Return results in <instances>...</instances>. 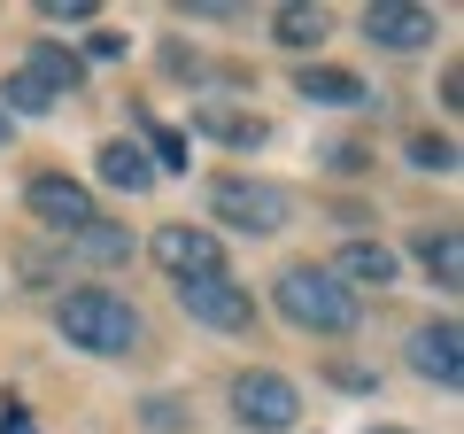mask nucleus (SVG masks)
I'll return each mask as SVG.
<instances>
[{
  "mask_svg": "<svg viewBox=\"0 0 464 434\" xmlns=\"http://www.w3.org/2000/svg\"><path fill=\"white\" fill-rule=\"evenodd\" d=\"M148 256H155L179 287L225 271V249H217V233H201V225H155V233H148Z\"/></svg>",
  "mask_w": 464,
  "mask_h": 434,
  "instance_id": "39448f33",
  "label": "nucleus"
},
{
  "mask_svg": "<svg viewBox=\"0 0 464 434\" xmlns=\"http://www.w3.org/2000/svg\"><path fill=\"white\" fill-rule=\"evenodd\" d=\"M24 78H39L54 101H63V94H78V85H85V63H78L70 47H54V39H39V47H32V63H24Z\"/></svg>",
  "mask_w": 464,
  "mask_h": 434,
  "instance_id": "ddd939ff",
  "label": "nucleus"
},
{
  "mask_svg": "<svg viewBox=\"0 0 464 434\" xmlns=\"http://www.w3.org/2000/svg\"><path fill=\"white\" fill-rule=\"evenodd\" d=\"M209 210L225 217V225H240V233H286L295 202H286L279 186H264V179H217L209 186Z\"/></svg>",
  "mask_w": 464,
  "mask_h": 434,
  "instance_id": "7ed1b4c3",
  "label": "nucleus"
},
{
  "mask_svg": "<svg viewBox=\"0 0 464 434\" xmlns=\"http://www.w3.org/2000/svg\"><path fill=\"white\" fill-rule=\"evenodd\" d=\"M333 280H341L356 302L380 295V287L395 280V249H380V241H348V249H341V271H333Z\"/></svg>",
  "mask_w": 464,
  "mask_h": 434,
  "instance_id": "9d476101",
  "label": "nucleus"
},
{
  "mask_svg": "<svg viewBox=\"0 0 464 434\" xmlns=\"http://www.w3.org/2000/svg\"><path fill=\"white\" fill-rule=\"evenodd\" d=\"M380 434H402V427H380Z\"/></svg>",
  "mask_w": 464,
  "mask_h": 434,
  "instance_id": "a878e982",
  "label": "nucleus"
},
{
  "mask_svg": "<svg viewBox=\"0 0 464 434\" xmlns=\"http://www.w3.org/2000/svg\"><path fill=\"white\" fill-rule=\"evenodd\" d=\"M201 133L225 140V148H264V117H232V109H209V117H201Z\"/></svg>",
  "mask_w": 464,
  "mask_h": 434,
  "instance_id": "dca6fc26",
  "label": "nucleus"
},
{
  "mask_svg": "<svg viewBox=\"0 0 464 434\" xmlns=\"http://www.w3.org/2000/svg\"><path fill=\"white\" fill-rule=\"evenodd\" d=\"M24 202H32V217H47L54 233H78V225H93V194H85L78 179H54V171H39L32 186H24Z\"/></svg>",
  "mask_w": 464,
  "mask_h": 434,
  "instance_id": "6e6552de",
  "label": "nucleus"
},
{
  "mask_svg": "<svg viewBox=\"0 0 464 434\" xmlns=\"http://www.w3.org/2000/svg\"><path fill=\"white\" fill-rule=\"evenodd\" d=\"M179 311L201 318V326H217V334H240V326L256 318V302H248V287H240V280L209 271V280H186L179 287Z\"/></svg>",
  "mask_w": 464,
  "mask_h": 434,
  "instance_id": "423d86ee",
  "label": "nucleus"
},
{
  "mask_svg": "<svg viewBox=\"0 0 464 434\" xmlns=\"http://www.w3.org/2000/svg\"><path fill=\"white\" fill-rule=\"evenodd\" d=\"M148 427H155V434H170V427H186V411H179L170 396H148Z\"/></svg>",
  "mask_w": 464,
  "mask_h": 434,
  "instance_id": "412c9836",
  "label": "nucleus"
},
{
  "mask_svg": "<svg viewBox=\"0 0 464 434\" xmlns=\"http://www.w3.org/2000/svg\"><path fill=\"white\" fill-rule=\"evenodd\" d=\"M232 419L256 427V434H286L302 419V396H295V380H279V372H240V380H232Z\"/></svg>",
  "mask_w": 464,
  "mask_h": 434,
  "instance_id": "20e7f679",
  "label": "nucleus"
},
{
  "mask_svg": "<svg viewBox=\"0 0 464 434\" xmlns=\"http://www.w3.org/2000/svg\"><path fill=\"white\" fill-rule=\"evenodd\" d=\"M8 109H24V117H54L63 101H54L39 78H24V70H16V78H8Z\"/></svg>",
  "mask_w": 464,
  "mask_h": 434,
  "instance_id": "a211bd4d",
  "label": "nucleus"
},
{
  "mask_svg": "<svg viewBox=\"0 0 464 434\" xmlns=\"http://www.w3.org/2000/svg\"><path fill=\"white\" fill-rule=\"evenodd\" d=\"M101 186H116V194H140V186H155V163L148 148H132V140H101Z\"/></svg>",
  "mask_w": 464,
  "mask_h": 434,
  "instance_id": "f8f14e48",
  "label": "nucleus"
},
{
  "mask_svg": "<svg viewBox=\"0 0 464 434\" xmlns=\"http://www.w3.org/2000/svg\"><path fill=\"white\" fill-rule=\"evenodd\" d=\"M85 54H101V63H116V54H124V39H116V32H93V39H85Z\"/></svg>",
  "mask_w": 464,
  "mask_h": 434,
  "instance_id": "5701e85b",
  "label": "nucleus"
},
{
  "mask_svg": "<svg viewBox=\"0 0 464 434\" xmlns=\"http://www.w3.org/2000/svg\"><path fill=\"white\" fill-rule=\"evenodd\" d=\"M70 249L93 256V264H116V256H132V241L116 233V225H101V217H93V225H78V233H70Z\"/></svg>",
  "mask_w": 464,
  "mask_h": 434,
  "instance_id": "f3484780",
  "label": "nucleus"
},
{
  "mask_svg": "<svg viewBox=\"0 0 464 434\" xmlns=\"http://www.w3.org/2000/svg\"><path fill=\"white\" fill-rule=\"evenodd\" d=\"M364 39L372 47H395V54H418L441 39V16L433 8H411V0H372L364 8Z\"/></svg>",
  "mask_w": 464,
  "mask_h": 434,
  "instance_id": "0eeeda50",
  "label": "nucleus"
},
{
  "mask_svg": "<svg viewBox=\"0 0 464 434\" xmlns=\"http://www.w3.org/2000/svg\"><path fill=\"white\" fill-rule=\"evenodd\" d=\"M411 163H418V171H457V148H449L441 133H418V140H411Z\"/></svg>",
  "mask_w": 464,
  "mask_h": 434,
  "instance_id": "6ab92c4d",
  "label": "nucleus"
},
{
  "mask_svg": "<svg viewBox=\"0 0 464 434\" xmlns=\"http://www.w3.org/2000/svg\"><path fill=\"white\" fill-rule=\"evenodd\" d=\"M295 94L302 101H333V109H364V78H356V70H333V63H302Z\"/></svg>",
  "mask_w": 464,
  "mask_h": 434,
  "instance_id": "9b49d317",
  "label": "nucleus"
},
{
  "mask_svg": "<svg viewBox=\"0 0 464 434\" xmlns=\"http://www.w3.org/2000/svg\"><path fill=\"white\" fill-rule=\"evenodd\" d=\"M47 16H54V24H85L93 8H85V0H47Z\"/></svg>",
  "mask_w": 464,
  "mask_h": 434,
  "instance_id": "4be33fe9",
  "label": "nucleus"
},
{
  "mask_svg": "<svg viewBox=\"0 0 464 434\" xmlns=\"http://www.w3.org/2000/svg\"><path fill=\"white\" fill-rule=\"evenodd\" d=\"M148 140H155V163H163V171H186V133H170V124H148Z\"/></svg>",
  "mask_w": 464,
  "mask_h": 434,
  "instance_id": "aec40b11",
  "label": "nucleus"
},
{
  "mask_svg": "<svg viewBox=\"0 0 464 434\" xmlns=\"http://www.w3.org/2000/svg\"><path fill=\"white\" fill-rule=\"evenodd\" d=\"M411 256H418V264H426L441 287H457V280H464V249H457V233H449V225H426V233H411Z\"/></svg>",
  "mask_w": 464,
  "mask_h": 434,
  "instance_id": "4468645a",
  "label": "nucleus"
},
{
  "mask_svg": "<svg viewBox=\"0 0 464 434\" xmlns=\"http://www.w3.org/2000/svg\"><path fill=\"white\" fill-rule=\"evenodd\" d=\"M0 434H39V427H32L24 411H8V419H0Z\"/></svg>",
  "mask_w": 464,
  "mask_h": 434,
  "instance_id": "b1692460",
  "label": "nucleus"
},
{
  "mask_svg": "<svg viewBox=\"0 0 464 434\" xmlns=\"http://www.w3.org/2000/svg\"><path fill=\"white\" fill-rule=\"evenodd\" d=\"M464 334H457V326H449V318H441V326H418V334H411V365L418 372H426V380H441V388H457L464 380Z\"/></svg>",
  "mask_w": 464,
  "mask_h": 434,
  "instance_id": "1a4fd4ad",
  "label": "nucleus"
},
{
  "mask_svg": "<svg viewBox=\"0 0 464 434\" xmlns=\"http://www.w3.org/2000/svg\"><path fill=\"white\" fill-rule=\"evenodd\" d=\"M54 326H63V341H78V350H93V357H124L140 341L132 302L109 295V287H70V295L54 302Z\"/></svg>",
  "mask_w": 464,
  "mask_h": 434,
  "instance_id": "f03ea898",
  "label": "nucleus"
},
{
  "mask_svg": "<svg viewBox=\"0 0 464 434\" xmlns=\"http://www.w3.org/2000/svg\"><path fill=\"white\" fill-rule=\"evenodd\" d=\"M271 32H279V47H317L325 39V8H279Z\"/></svg>",
  "mask_w": 464,
  "mask_h": 434,
  "instance_id": "2eb2a0df",
  "label": "nucleus"
},
{
  "mask_svg": "<svg viewBox=\"0 0 464 434\" xmlns=\"http://www.w3.org/2000/svg\"><path fill=\"white\" fill-rule=\"evenodd\" d=\"M8 133H16V124H8V117H0V148H8Z\"/></svg>",
  "mask_w": 464,
  "mask_h": 434,
  "instance_id": "393cba45",
  "label": "nucleus"
},
{
  "mask_svg": "<svg viewBox=\"0 0 464 434\" xmlns=\"http://www.w3.org/2000/svg\"><path fill=\"white\" fill-rule=\"evenodd\" d=\"M271 295H279V311L295 318L302 334H348V326L364 318V302L348 295L325 264H286L279 280H271Z\"/></svg>",
  "mask_w": 464,
  "mask_h": 434,
  "instance_id": "f257e3e1",
  "label": "nucleus"
}]
</instances>
